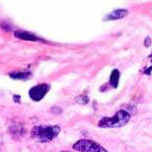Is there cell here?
<instances>
[{
	"label": "cell",
	"mask_w": 152,
	"mask_h": 152,
	"mask_svg": "<svg viewBox=\"0 0 152 152\" xmlns=\"http://www.w3.org/2000/svg\"><path fill=\"white\" fill-rule=\"evenodd\" d=\"M60 127L57 125H40L31 129V135L34 139L41 143H48L54 140L60 133Z\"/></svg>",
	"instance_id": "cell-1"
},
{
	"label": "cell",
	"mask_w": 152,
	"mask_h": 152,
	"mask_svg": "<svg viewBox=\"0 0 152 152\" xmlns=\"http://www.w3.org/2000/svg\"><path fill=\"white\" fill-rule=\"evenodd\" d=\"M130 114L128 112L121 110L117 112L113 117H104L99 122V127L104 129L110 128H120L125 126L130 121Z\"/></svg>",
	"instance_id": "cell-2"
},
{
	"label": "cell",
	"mask_w": 152,
	"mask_h": 152,
	"mask_svg": "<svg viewBox=\"0 0 152 152\" xmlns=\"http://www.w3.org/2000/svg\"><path fill=\"white\" fill-rule=\"evenodd\" d=\"M73 149L79 152H107L99 143L87 139H81L73 144Z\"/></svg>",
	"instance_id": "cell-3"
},
{
	"label": "cell",
	"mask_w": 152,
	"mask_h": 152,
	"mask_svg": "<svg viewBox=\"0 0 152 152\" xmlns=\"http://www.w3.org/2000/svg\"><path fill=\"white\" fill-rule=\"evenodd\" d=\"M49 89H50V85L47 83H41L31 87L28 91V95L34 102H40L48 94Z\"/></svg>",
	"instance_id": "cell-4"
},
{
	"label": "cell",
	"mask_w": 152,
	"mask_h": 152,
	"mask_svg": "<svg viewBox=\"0 0 152 152\" xmlns=\"http://www.w3.org/2000/svg\"><path fill=\"white\" fill-rule=\"evenodd\" d=\"M128 9H115L105 16V20H118L128 15Z\"/></svg>",
	"instance_id": "cell-5"
},
{
	"label": "cell",
	"mask_w": 152,
	"mask_h": 152,
	"mask_svg": "<svg viewBox=\"0 0 152 152\" xmlns=\"http://www.w3.org/2000/svg\"><path fill=\"white\" fill-rule=\"evenodd\" d=\"M14 36L18 39H20V40H23V41H31V42L39 41V38L36 37L34 34L28 33V31H16L15 33H14Z\"/></svg>",
	"instance_id": "cell-6"
},
{
	"label": "cell",
	"mask_w": 152,
	"mask_h": 152,
	"mask_svg": "<svg viewBox=\"0 0 152 152\" xmlns=\"http://www.w3.org/2000/svg\"><path fill=\"white\" fill-rule=\"evenodd\" d=\"M10 133L12 136L16 137H21L26 134V130H24V127L23 125L18 124V125H14V126H11L10 127Z\"/></svg>",
	"instance_id": "cell-7"
},
{
	"label": "cell",
	"mask_w": 152,
	"mask_h": 152,
	"mask_svg": "<svg viewBox=\"0 0 152 152\" xmlns=\"http://www.w3.org/2000/svg\"><path fill=\"white\" fill-rule=\"evenodd\" d=\"M119 80H120V72L118 69H114L111 74V77H110V83L114 88L118 87V84H119Z\"/></svg>",
	"instance_id": "cell-8"
},
{
	"label": "cell",
	"mask_w": 152,
	"mask_h": 152,
	"mask_svg": "<svg viewBox=\"0 0 152 152\" xmlns=\"http://www.w3.org/2000/svg\"><path fill=\"white\" fill-rule=\"evenodd\" d=\"M9 76H10L11 78H13V79L26 80V79H28V77H31V72H28V71H23V72H14V73H10Z\"/></svg>",
	"instance_id": "cell-9"
},
{
	"label": "cell",
	"mask_w": 152,
	"mask_h": 152,
	"mask_svg": "<svg viewBox=\"0 0 152 152\" xmlns=\"http://www.w3.org/2000/svg\"><path fill=\"white\" fill-rule=\"evenodd\" d=\"M76 100H77L79 104H85L88 102V97L86 96V95H80V96H78L77 99H76Z\"/></svg>",
	"instance_id": "cell-10"
},
{
	"label": "cell",
	"mask_w": 152,
	"mask_h": 152,
	"mask_svg": "<svg viewBox=\"0 0 152 152\" xmlns=\"http://www.w3.org/2000/svg\"><path fill=\"white\" fill-rule=\"evenodd\" d=\"M19 99H20L19 95H13V99L15 100L16 102H19Z\"/></svg>",
	"instance_id": "cell-11"
},
{
	"label": "cell",
	"mask_w": 152,
	"mask_h": 152,
	"mask_svg": "<svg viewBox=\"0 0 152 152\" xmlns=\"http://www.w3.org/2000/svg\"><path fill=\"white\" fill-rule=\"evenodd\" d=\"M61 152H70V151H61Z\"/></svg>",
	"instance_id": "cell-12"
},
{
	"label": "cell",
	"mask_w": 152,
	"mask_h": 152,
	"mask_svg": "<svg viewBox=\"0 0 152 152\" xmlns=\"http://www.w3.org/2000/svg\"><path fill=\"white\" fill-rule=\"evenodd\" d=\"M0 144H1V139H0Z\"/></svg>",
	"instance_id": "cell-13"
}]
</instances>
